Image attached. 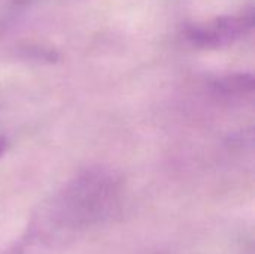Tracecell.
Instances as JSON below:
<instances>
[{
    "mask_svg": "<svg viewBox=\"0 0 255 254\" xmlns=\"http://www.w3.org/2000/svg\"><path fill=\"white\" fill-rule=\"evenodd\" d=\"M121 195L123 184L115 172L84 169L45 202L34 225L48 237H69L109 219L118 210Z\"/></svg>",
    "mask_w": 255,
    "mask_h": 254,
    "instance_id": "cell-1",
    "label": "cell"
},
{
    "mask_svg": "<svg viewBox=\"0 0 255 254\" xmlns=\"http://www.w3.org/2000/svg\"><path fill=\"white\" fill-rule=\"evenodd\" d=\"M254 27V9L250 6L236 13L223 15L206 22L193 24L185 28V39L197 48L227 46L244 36Z\"/></svg>",
    "mask_w": 255,
    "mask_h": 254,
    "instance_id": "cell-2",
    "label": "cell"
},
{
    "mask_svg": "<svg viewBox=\"0 0 255 254\" xmlns=\"http://www.w3.org/2000/svg\"><path fill=\"white\" fill-rule=\"evenodd\" d=\"M214 90L224 96L233 99H244L247 96H253L254 93V76L251 73H229L214 79Z\"/></svg>",
    "mask_w": 255,
    "mask_h": 254,
    "instance_id": "cell-3",
    "label": "cell"
},
{
    "mask_svg": "<svg viewBox=\"0 0 255 254\" xmlns=\"http://www.w3.org/2000/svg\"><path fill=\"white\" fill-rule=\"evenodd\" d=\"M9 148V139H7V135L4 133V130L0 127V159L4 156V153L7 151Z\"/></svg>",
    "mask_w": 255,
    "mask_h": 254,
    "instance_id": "cell-4",
    "label": "cell"
}]
</instances>
